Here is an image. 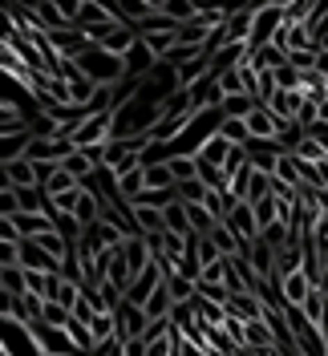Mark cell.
I'll return each instance as SVG.
<instances>
[{
	"instance_id": "9c48e42d",
	"label": "cell",
	"mask_w": 328,
	"mask_h": 356,
	"mask_svg": "<svg viewBox=\"0 0 328 356\" xmlns=\"http://www.w3.org/2000/svg\"><path fill=\"white\" fill-rule=\"evenodd\" d=\"M109 24H122L118 21V8L106 4V0H81V13H77V29H109Z\"/></svg>"
},
{
	"instance_id": "9a60e30c",
	"label": "cell",
	"mask_w": 328,
	"mask_h": 356,
	"mask_svg": "<svg viewBox=\"0 0 328 356\" xmlns=\"http://www.w3.org/2000/svg\"><path fill=\"white\" fill-rule=\"evenodd\" d=\"M247 134H251V142H276V138H280V122H276V113L267 110V106H256L251 118H247Z\"/></svg>"
},
{
	"instance_id": "30bf717a",
	"label": "cell",
	"mask_w": 328,
	"mask_h": 356,
	"mask_svg": "<svg viewBox=\"0 0 328 356\" xmlns=\"http://www.w3.org/2000/svg\"><path fill=\"white\" fill-rule=\"evenodd\" d=\"M41 191H45V199H61V195H73V191H81V182L69 175L65 166H41Z\"/></svg>"
},
{
	"instance_id": "44dd1931",
	"label": "cell",
	"mask_w": 328,
	"mask_h": 356,
	"mask_svg": "<svg viewBox=\"0 0 328 356\" xmlns=\"http://www.w3.org/2000/svg\"><path fill=\"white\" fill-rule=\"evenodd\" d=\"M37 324H45V328H69V324H73V312H69L65 304H57V300H45Z\"/></svg>"
},
{
	"instance_id": "7c38bea8",
	"label": "cell",
	"mask_w": 328,
	"mask_h": 356,
	"mask_svg": "<svg viewBox=\"0 0 328 356\" xmlns=\"http://www.w3.org/2000/svg\"><path fill=\"white\" fill-rule=\"evenodd\" d=\"M146 328H150V316L142 308H134V304H122L118 308V336L122 340H142Z\"/></svg>"
},
{
	"instance_id": "f1b7e54d",
	"label": "cell",
	"mask_w": 328,
	"mask_h": 356,
	"mask_svg": "<svg viewBox=\"0 0 328 356\" xmlns=\"http://www.w3.org/2000/svg\"><path fill=\"white\" fill-rule=\"evenodd\" d=\"M171 170H175L178 186H182V182H195L198 178V158L195 154H175L171 158Z\"/></svg>"
},
{
	"instance_id": "cb8c5ba5",
	"label": "cell",
	"mask_w": 328,
	"mask_h": 356,
	"mask_svg": "<svg viewBox=\"0 0 328 356\" xmlns=\"http://www.w3.org/2000/svg\"><path fill=\"white\" fill-rule=\"evenodd\" d=\"M256 106H260V102H256L251 93H235V97H227V102H223V110H219V113H223V118H240V122H247Z\"/></svg>"
},
{
	"instance_id": "7402d4cb",
	"label": "cell",
	"mask_w": 328,
	"mask_h": 356,
	"mask_svg": "<svg viewBox=\"0 0 328 356\" xmlns=\"http://www.w3.org/2000/svg\"><path fill=\"white\" fill-rule=\"evenodd\" d=\"M146 191H178V178H175V170H171V162L146 166Z\"/></svg>"
},
{
	"instance_id": "603a6c76",
	"label": "cell",
	"mask_w": 328,
	"mask_h": 356,
	"mask_svg": "<svg viewBox=\"0 0 328 356\" xmlns=\"http://www.w3.org/2000/svg\"><path fill=\"white\" fill-rule=\"evenodd\" d=\"M93 93H97V86L89 81L86 73H77V77L69 81V102H73L77 110H86V113H89V102H93Z\"/></svg>"
},
{
	"instance_id": "d4e9b609",
	"label": "cell",
	"mask_w": 328,
	"mask_h": 356,
	"mask_svg": "<svg viewBox=\"0 0 328 356\" xmlns=\"http://www.w3.org/2000/svg\"><path fill=\"white\" fill-rule=\"evenodd\" d=\"M142 44L154 53V61H166L178 44V33H150V37H142Z\"/></svg>"
},
{
	"instance_id": "ac0fdd59",
	"label": "cell",
	"mask_w": 328,
	"mask_h": 356,
	"mask_svg": "<svg viewBox=\"0 0 328 356\" xmlns=\"http://www.w3.org/2000/svg\"><path fill=\"white\" fill-rule=\"evenodd\" d=\"M231 150H235V146H231L223 134H215V138H211L195 158H198V162H207V166H219V170H223V166H227V158H231Z\"/></svg>"
},
{
	"instance_id": "6da1fadb",
	"label": "cell",
	"mask_w": 328,
	"mask_h": 356,
	"mask_svg": "<svg viewBox=\"0 0 328 356\" xmlns=\"http://www.w3.org/2000/svg\"><path fill=\"white\" fill-rule=\"evenodd\" d=\"M77 69L86 73L93 86H122V81L130 77V69H126V57H114V53L97 49V44H89L86 53L77 57Z\"/></svg>"
},
{
	"instance_id": "1f68e13d",
	"label": "cell",
	"mask_w": 328,
	"mask_h": 356,
	"mask_svg": "<svg viewBox=\"0 0 328 356\" xmlns=\"http://www.w3.org/2000/svg\"><path fill=\"white\" fill-rule=\"evenodd\" d=\"M207 195H211V191H207V186H203L198 178H195V182H182V186L175 191V199L182 202V207H198V202L207 199Z\"/></svg>"
},
{
	"instance_id": "277c9868",
	"label": "cell",
	"mask_w": 328,
	"mask_h": 356,
	"mask_svg": "<svg viewBox=\"0 0 328 356\" xmlns=\"http://www.w3.org/2000/svg\"><path fill=\"white\" fill-rule=\"evenodd\" d=\"M4 324V340H0V356H45L33 324H17V320H0Z\"/></svg>"
},
{
	"instance_id": "f546056e",
	"label": "cell",
	"mask_w": 328,
	"mask_h": 356,
	"mask_svg": "<svg viewBox=\"0 0 328 356\" xmlns=\"http://www.w3.org/2000/svg\"><path fill=\"white\" fill-rule=\"evenodd\" d=\"M296 158H300L304 166H320V162H328V150L316 142V138H304V142L296 146Z\"/></svg>"
},
{
	"instance_id": "ba28073f",
	"label": "cell",
	"mask_w": 328,
	"mask_h": 356,
	"mask_svg": "<svg viewBox=\"0 0 328 356\" xmlns=\"http://www.w3.org/2000/svg\"><path fill=\"white\" fill-rule=\"evenodd\" d=\"M33 336H37V344H41L45 356H81V353H77V344L69 340L65 328H45V324H33Z\"/></svg>"
},
{
	"instance_id": "5bb4252c",
	"label": "cell",
	"mask_w": 328,
	"mask_h": 356,
	"mask_svg": "<svg viewBox=\"0 0 328 356\" xmlns=\"http://www.w3.org/2000/svg\"><path fill=\"white\" fill-rule=\"evenodd\" d=\"M227 316H235L243 324H260L263 320V296L260 291H243V296H231L227 304Z\"/></svg>"
},
{
	"instance_id": "7a4b0ae2",
	"label": "cell",
	"mask_w": 328,
	"mask_h": 356,
	"mask_svg": "<svg viewBox=\"0 0 328 356\" xmlns=\"http://www.w3.org/2000/svg\"><path fill=\"white\" fill-rule=\"evenodd\" d=\"M284 29H288L284 4H256V24H251V41H247V49L260 53V49H267V44H276Z\"/></svg>"
},
{
	"instance_id": "5b68a950",
	"label": "cell",
	"mask_w": 328,
	"mask_h": 356,
	"mask_svg": "<svg viewBox=\"0 0 328 356\" xmlns=\"http://www.w3.org/2000/svg\"><path fill=\"white\" fill-rule=\"evenodd\" d=\"M130 222H134V235L142 239H162L166 235V211H158L150 202H130Z\"/></svg>"
},
{
	"instance_id": "4316f807",
	"label": "cell",
	"mask_w": 328,
	"mask_h": 356,
	"mask_svg": "<svg viewBox=\"0 0 328 356\" xmlns=\"http://www.w3.org/2000/svg\"><path fill=\"white\" fill-rule=\"evenodd\" d=\"M166 231L171 235H182V239H195V231H191V219H187V207L175 202L171 211H166Z\"/></svg>"
},
{
	"instance_id": "d6986e66",
	"label": "cell",
	"mask_w": 328,
	"mask_h": 356,
	"mask_svg": "<svg viewBox=\"0 0 328 356\" xmlns=\"http://www.w3.org/2000/svg\"><path fill=\"white\" fill-rule=\"evenodd\" d=\"M276 182H284V186H292V191H304V175H300V162L292 154H280V162H276Z\"/></svg>"
},
{
	"instance_id": "4fadbf2b",
	"label": "cell",
	"mask_w": 328,
	"mask_h": 356,
	"mask_svg": "<svg viewBox=\"0 0 328 356\" xmlns=\"http://www.w3.org/2000/svg\"><path fill=\"white\" fill-rule=\"evenodd\" d=\"M316 291V284L308 280L304 271H296V275H284L280 280V300H284V308H304V300Z\"/></svg>"
},
{
	"instance_id": "e0dca14e",
	"label": "cell",
	"mask_w": 328,
	"mask_h": 356,
	"mask_svg": "<svg viewBox=\"0 0 328 356\" xmlns=\"http://www.w3.org/2000/svg\"><path fill=\"white\" fill-rule=\"evenodd\" d=\"M207 239H211V243H215L219 251L227 255V259H235V255H247V251H251L247 243H240V239H235V231H231L227 222H219V227L211 231V235H207Z\"/></svg>"
},
{
	"instance_id": "83f0119b",
	"label": "cell",
	"mask_w": 328,
	"mask_h": 356,
	"mask_svg": "<svg viewBox=\"0 0 328 356\" xmlns=\"http://www.w3.org/2000/svg\"><path fill=\"white\" fill-rule=\"evenodd\" d=\"M219 134L231 142V146H251V134H247V122H240V118H223V126H219Z\"/></svg>"
},
{
	"instance_id": "836d02e7",
	"label": "cell",
	"mask_w": 328,
	"mask_h": 356,
	"mask_svg": "<svg viewBox=\"0 0 328 356\" xmlns=\"http://www.w3.org/2000/svg\"><path fill=\"white\" fill-rule=\"evenodd\" d=\"M198 300H207V304H231V291L227 288H219V284H198Z\"/></svg>"
},
{
	"instance_id": "8fae6325",
	"label": "cell",
	"mask_w": 328,
	"mask_h": 356,
	"mask_svg": "<svg viewBox=\"0 0 328 356\" xmlns=\"http://www.w3.org/2000/svg\"><path fill=\"white\" fill-rule=\"evenodd\" d=\"M251 24H256V4H247V8H231V17H227V24H223L227 44H247L251 41Z\"/></svg>"
},
{
	"instance_id": "52a82bcc",
	"label": "cell",
	"mask_w": 328,
	"mask_h": 356,
	"mask_svg": "<svg viewBox=\"0 0 328 356\" xmlns=\"http://www.w3.org/2000/svg\"><path fill=\"white\" fill-rule=\"evenodd\" d=\"M227 227L235 231V239L240 243H260V235H263V227H260V219H256V207L251 202H235L231 207V215H227Z\"/></svg>"
},
{
	"instance_id": "2e32d148",
	"label": "cell",
	"mask_w": 328,
	"mask_h": 356,
	"mask_svg": "<svg viewBox=\"0 0 328 356\" xmlns=\"http://www.w3.org/2000/svg\"><path fill=\"white\" fill-rule=\"evenodd\" d=\"M263 106L276 113V122L284 126V122H296V113H300V106H304V93H288V89H276V93H272Z\"/></svg>"
},
{
	"instance_id": "8992f818",
	"label": "cell",
	"mask_w": 328,
	"mask_h": 356,
	"mask_svg": "<svg viewBox=\"0 0 328 356\" xmlns=\"http://www.w3.org/2000/svg\"><path fill=\"white\" fill-rule=\"evenodd\" d=\"M41 166L37 162H29V158H4V186H13V191H41Z\"/></svg>"
},
{
	"instance_id": "4dcf8cb0",
	"label": "cell",
	"mask_w": 328,
	"mask_h": 356,
	"mask_svg": "<svg viewBox=\"0 0 328 356\" xmlns=\"http://www.w3.org/2000/svg\"><path fill=\"white\" fill-rule=\"evenodd\" d=\"M325 308H328V296L316 288V291H312V296L304 300V308H300V312H304L308 324H316V328H320V320H325Z\"/></svg>"
},
{
	"instance_id": "484cf974",
	"label": "cell",
	"mask_w": 328,
	"mask_h": 356,
	"mask_svg": "<svg viewBox=\"0 0 328 356\" xmlns=\"http://www.w3.org/2000/svg\"><path fill=\"white\" fill-rule=\"evenodd\" d=\"M166 288H171V296H175V304H195V300H198V284L182 280L178 271H171V275H166Z\"/></svg>"
},
{
	"instance_id": "ffe728a7",
	"label": "cell",
	"mask_w": 328,
	"mask_h": 356,
	"mask_svg": "<svg viewBox=\"0 0 328 356\" xmlns=\"http://www.w3.org/2000/svg\"><path fill=\"white\" fill-rule=\"evenodd\" d=\"M0 296H29L24 267H0Z\"/></svg>"
},
{
	"instance_id": "d6a6232c",
	"label": "cell",
	"mask_w": 328,
	"mask_h": 356,
	"mask_svg": "<svg viewBox=\"0 0 328 356\" xmlns=\"http://www.w3.org/2000/svg\"><path fill=\"white\" fill-rule=\"evenodd\" d=\"M215 81H219V89H223L227 97H235V93H247V86H243V69H227V73H219Z\"/></svg>"
},
{
	"instance_id": "3957f363",
	"label": "cell",
	"mask_w": 328,
	"mask_h": 356,
	"mask_svg": "<svg viewBox=\"0 0 328 356\" xmlns=\"http://www.w3.org/2000/svg\"><path fill=\"white\" fill-rule=\"evenodd\" d=\"M73 150H93V146H109L114 142V110L109 113H89L86 122L73 130Z\"/></svg>"
},
{
	"instance_id": "e575fe53",
	"label": "cell",
	"mask_w": 328,
	"mask_h": 356,
	"mask_svg": "<svg viewBox=\"0 0 328 356\" xmlns=\"http://www.w3.org/2000/svg\"><path fill=\"white\" fill-rule=\"evenodd\" d=\"M126 356H146V340H126Z\"/></svg>"
}]
</instances>
